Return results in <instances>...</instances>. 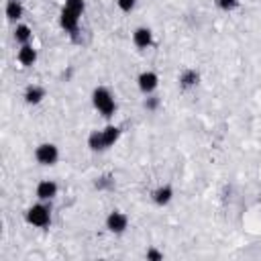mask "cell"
I'll list each match as a JSON object with an SVG mask.
<instances>
[{
	"instance_id": "16",
	"label": "cell",
	"mask_w": 261,
	"mask_h": 261,
	"mask_svg": "<svg viewBox=\"0 0 261 261\" xmlns=\"http://www.w3.org/2000/svg\"><path fill=\"white\" fill-rule=\"evenodd\" d=\"M102 135H104V143H106V147H112V145L118 141V137H120V128L114 126V124H108L106 128H102Z\"/></svg>"
},
{
	"instance_id": "15",
	"label": "cell",
	"mask_w": 261,
	"mask_h": 261,
	"mask_svg": "<svg viewBox=\"0 0 261 261\" xmlns=\"http://www.w3.org/2000/svg\"><path fill=\"white\" fill-rule=\"evenodd\" d=\"M198 80H200V75H198V71L196 69H186V71H181V75H179V84H181V88H194L196 84H198Z\"/></svg>"
},
{
	"instance_id": "7",
	"label": "cell",
	"mask_w": 261,
	"mask_h": 261,
	"mask_svg": "<svg viewBox=\"0 0 261 261\" xmlns=\"http://www.w3.org/2000/svg\"><path fill=\"white\" fill-rule=\"evenodd\" d=\"M37 198L39 200H53L55 196H57V184L53 181V179H43V181H39L37 184Z\"/></svg>"
},
{
	"instance_id": "20",
	"label": "cell",
	"mask_w": 261,
	"mask_h": 261,
	"mask_svg": "<svg viewBox=\"0 0 261 261\" xmlns=\"http://www.w3.org/2000/svg\"><path fill=\"white\" fill-rule=\"evenodd\" d=\"M157 104H159V98H157V96H151V98L145 100V108H147V110H155Z\"/></svg>"
},
{
	"instance_id": "18",
	"label": "cell",
	"mask_w": 261,
	"mask_h": 261,
	"mask_svg": "<svg viewBox=\"0 0 261 261\" xmlns=\"http://www.w3.org/2000/svg\"><path fill=\"white\" fill-rule=\"evenodd\" d=\"M216 6L222 10H234L239 6V0H216Z\"/></svg>"
},
{
	"instance_id": "6",
	"label": "cell",
	"mask_w": 261,
	"mask_h": 261,
	"mask_svg": "<svg viewBox=\"0 0 261 261\" xmlns=\"http://www.w3.org/2000/svg\"><path fill=\"white\" fill-rule=\"evenodd\" d=\"M137 86H139V90H141L143 94H151V92H155V88L159 86V75H157L155 71H143V73H139V77H137Z\"/></svg>"
},
{
	"instance_id": "10",
	"label": "cell",
	"mask_w": 261,
	"mask_h": 261,
	"mask_svg": "<svg viewBox=\"0 0 261 261\" xmlns=\"http://www.w3.org/2000/svg\"><path fill=\"white\" fill-rule=\"evenodd\" d=\"M151 198H153V202H155L157 206H165V204L171 202V198H173V190H171V186H159V188L153 190Z\"/></svg>"
},
{
	"instance_id": "4",
	"label": "cell",
	"mask_w": 261,
	"mask_h": 261,
	"mask_svg": "<svg viewBox=\"0 0 261 261\" xmlns=\"http://www.w3.org/2000/svg\"><path fill=\"white\" fill-rule=\"evenodd\" d=\"M80 12H75V10H71V8H67V6H63L61 8V14H59V24H61V29L65 31V33H69V35H75L77 33V29H80Z\"/></svg>"
},
{
	"instance_id": "14",
	"label": "cell",
	"mask_w": 261,
	"mask_h": 261,
	"mask_svg": "<svg viewBox=\"0 0 261 261\" xmlns=\"http://www.w3.org/2000/svg\"><path fill=\"white\" fill-rule=\"evenodd\" d=\"M88 147H90L92 151H104V149H106L102 130H92V133H90V137H88Z\"/></svg>"
},
{
	"instance_id": "17",
	"label": "cell",
	"mask_w": 261,
	"mask_h": 261,
	"mask_svg": "<svg viewBox=\"0 0 261 261\" xmlns=\"http://www.w3.org/2000/svg\"><path fill=\"white\" fill-rule=\"evenodd\" d=\"M65 6L67 8H71V10H75V12H84V8H86V4H84V0H65Z\"/></svg>"
},
{
	"instance_id": "13",
	"label": "cell",
	"mask_w": 261,
	"mask_h": 261,
	"mask_svg": "<svg viewBox=\"0 0 261 261\" xmlns=\"http://www.w3.org/2000/svg\"><path fill=\"white\" fill-rule=\"evenodd\" d=\"M31 39H33L31 27L29 24H16V29H14V41L20 43V45H27V43H31Z\"/></svg>"
},
{
	"instance_id": "19",
	"label": "cell",
	"mask_w": 261,
	"mask_h": 261,
	"mask_svg": "<svg viewBox=\"0 0 261 261\" xmlns=\"http://www.w3.org/2000/svg\"><path fill=\"white\" fill-rule=\"evenodd\" d=\"M116 4H118V8L122 12H130L137 6V0H116Z\"/></svg>"
},
{
	"instance_id": "2",
	"label": "cell",
	"mask_w": 261,
	"mask_h": 261,
	"mask_svg": "<svg viewBox=\"0 0 261 261\" xmlns=\"http://www.w3.org/2000/svg\"><path fill=\"white\" fill-rule=\"evenodd\" d=\"M27 222L33 224V226H39V228L49 226V222H51V210H49V206H45V204H33L27 210Z\"/></svg>"
},
{
	"instance_id": "8",
	"label": "cell",
	"mask_w": 261,
	"mask_h": 261,
	"mask_svg": "<svg viewBox=\"0 0 261 261\" xmlns=\"http://www.w3.org/2000/svg\"><path fill=\"white\" fill-rule=\"evenodd\" d=\"M16 59H18V63H20V65L31 67V65L37 61V49H35L31 43L20 45V49H18V53H16Z\"/></svg>"
},
{
	"instance_id": "1",
	"label": "cell",
	"mask_w": 261,
	"mask_h": 261,
	"mask_svg": "<svg viewBox=\"0 0 261 261\" xmlns=\"http://www.w3.org/2000/svg\"><path fill=\"white\" fill-rule=\"evenodd\" d=\"M92 104H94V108H96L102 116H106V118H110V116L114 114V110H116L114 96H112L110 90L104 88V86H98V88L92 92Z\"/></svg>"
},
{
	"instance_id": "3",
	"label": "cell",
	"mask_w": 261,
	"mask_h": 261,
	"mask_svg": "<svg viewBox=\"0 0 261 261\" xmlns=\"http://www.w3.org/2000/svg\"><path fill=\"white\" fill-rule=\"evenodd\" d=\"M35 159L41 165H55L57 159H59V149L53 143H41L35 149Z\"/></svg>"
},
{
	"instance_id": "12",
	"label": "cell",
	"mask_w": 261,
	"mask_h": 261,
	"mask_svg": "<svg viewBox=\"0 0 261 261\" xmlns=\"http://www.w3.org/2000/svg\"><path fill=\"white\" fill-rule=\"evenodd\" d=\"M22 12H24V8H22L20 0H8V2H6V18H8V20H18V18H22Z\"/></svg>"
},
{
	"instance_id": "21",
	"label": "cell",
	"mask_w": 261,
	"mask_h": 261,
	"mask_svg": "<svg viewBox=\"0 0 261 261\" xmlns=\"http://www.w3.org/2000/svg\"><path fill=\"white\" fill-rule=\"evenodd\" d=\"M147 259L161 261V259H163V253H159V251H155V249H149V251H147Z\"/></svg>"
},
{
	"instance_id": "11",
	"label": "cell",
	"mask_w": 261,
	"mask_h": 261,
	"mask_svg": "<svg viewBox=\"0 0 261 261\" xmlns=\"http://www.w3.org/2000/svg\"><path fill=\"white\" fill-rule=\"evenodd\" d=\"M24 102L27 104H39L43 98H45V90L41 88V86H29L27 90H24Z\"/></svg>"
},
{
	"instance_id": "5",
	"label": "cell",
	"mask_w": 261,
	"mask_h": 261,
	"mask_svg": "<svg viewBox=\"0 0 261 261\" xmlns=\"http://www.w3.org/2000/svg\"><path fill=\"white\" fill-rule=\"evenodd\" d=\"M126 226H128V218H126L124 212H120V210H112V212L106 216V228H108L110 232L120 234V232L126 230Z\"/></svg>"
},
{
	"instance_id": "9",
	"label": "cell",
	"mask_w": 261,
	"mask_h": 261,
	"mask_svg": "<svg viewBox=\"0 0 261 261\" xmlns=\"http://www.w3.org/2000/svg\"><path fill=\"white\" fill-rule=\"evenodd\" d=\"M133 43H135L139 49H147V47L153 43V33H151V29H147V27L135 29V33H133Z\"/></svg>"
}]
</instances>
